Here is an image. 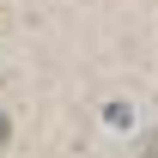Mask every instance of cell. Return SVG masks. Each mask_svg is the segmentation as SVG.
<instances>
[{
  "mask_svg": "<svg viewBox=\"0 0 158 158\" xmlns=\"http://www.w3.org/2000/svg\"><path fill=\"white\" fill-rule=\"evenodd\" d=\"M0 134H6V122H0Z\"/></svg>",
  "mask_w": 158,
  "mask_h": 158,
  "instance_id": "6da1fadb",
  "label": "cell"
}]
</instances>
